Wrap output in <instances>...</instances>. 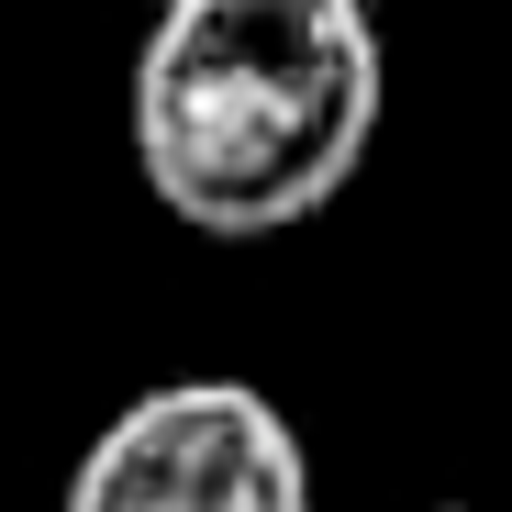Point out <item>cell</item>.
Here are the masks:
<instances>
[{
    "label": "cell",
    "instance_id": "obj_2",
    "mask_svg": "<svg viewBox=\"0 0 512 512\" xmlns=\"http://www.w3.org/2000/svg\"><path fill=\"white\" fill-rule=\"evenodd\" d=\"M67 512H312V457L245 379H167L101 423Z\"/></svg>",
    "mask_w": 512,
    "mask_h": 512
},
{
    "label": "cell",
    "instance_id": "obj_1",
    "mask_svg": "<svg viewBox=\"0 0 512 512\" xmlns=\"http://www.w3.org/2000/svg\"><path fill=\"white\" fill-rule=\"evenodd\" d=\"M390 56L368 0H156L134 56V167L190 234L256 245L368 167Z\"/></svg>",
    "mask_w": 512,
    "mask_h": 512
}]
</instances>
